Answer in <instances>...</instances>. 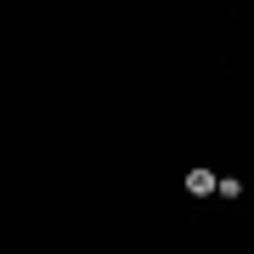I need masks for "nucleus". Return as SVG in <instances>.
Here are the masks:
<instances>
[{"label":"nucleus","mask_w":254,"mask_h":254,"mask_svg":"<svg viewBox=\"0 0 254 254\" xmlns=\"http://www.w3.org/2000/svg\"><path fill=\"white\" fill-rule=\"evenodd\" d=\"M215 192H220V198H243V181H237V175H220Z\"/></svg>","instance_id":"obj_2"},{"label":"nucleus","mask_w":254,"mask_h":254,"mask_svg":"<svg viewBox=\"0 0 254 254\" xmlns=\"http://www.w3.org/2000/svg\"><path fill=\"white\" fill-rule=\"evenodd\" d=\"M215 181H220V175H209V170H192V175H187V192H192V198H209V192H215Z\"/></svg>","instance_id":"obj_1"}]
</instances>
